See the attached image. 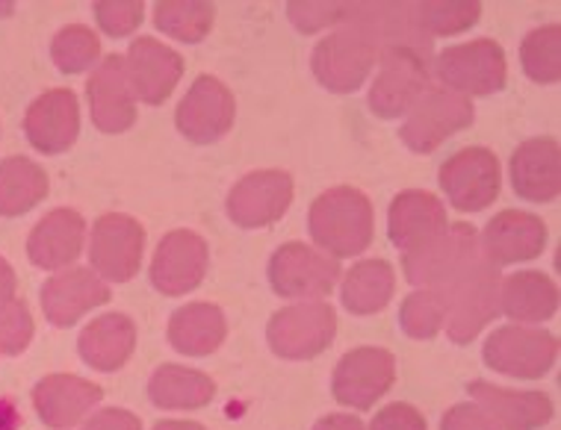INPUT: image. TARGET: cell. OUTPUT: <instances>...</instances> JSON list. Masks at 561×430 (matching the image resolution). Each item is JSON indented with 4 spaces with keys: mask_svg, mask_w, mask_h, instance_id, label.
<instances>
[{
    "mask_svg": "<svg viewBox=\"0 0 561 430\" xmlns=\"http://www.w3.org/2000/svg\"><path fill=\"white\" fill-rule=\"evenodd\" d=\"M373 204L352 186L322 191L308 212L310 240L334 259L364 254L373 242Z\"/></svg>",
    "mask_w": 561,
    "mask_h": 430,
    "instance_id": "1",
    "label": "cell"
},
{
    "mask_svg": "<svg viewBox=\"0 0 561 430\" xmlns=\"http://www.w3.org/2000/svg\"><path fill=\"white\" fill-rule=\"evenodd\" d=\"M378 54H381V48H378L373 33L352 15L346 3V15L337 24V30L317 45L310 68H313V77L320 80V86L337 92V95H346V92L364 86V80L376 68Z\"/></svg>",
    "mask_w": 561,
    "mask_h": 430,
    "instance_id": "2",
    "label": "cell"
},
{
    "mask_svg": "<svg viewBox=\"0 0 561 430\" xmlns=\"http://www.w3.org/2000/svg\"><path fill=\"white\" fill-rule=\"evenodd\" d=\"M500 266L479 257L476 263L440 287L446 298V334L455 345L473 342L484 327L500 316Z\"/></svg>",
    "mask_w": 561,
    "mask_h": 430,
    "instance_id": "3",
    "label": "cell"
},
{
    "mask_svg": "<svg viewBox=\"0 0 561 430\" xmlns=\"http://www.w3.org/2000/svg\"><path fill=\"white\" fill-rule=\"evenodd\" d=\"M479 257H482L479 233L465 221H458V224H446V230H440L435 240L423 242L420 248L405 251L402 266H405V278L414 287L440 289Z\"/></svg>",
    "mask_w": 561,
    "mask_h": 430,
    "instance_id": "4",
    "label": "cell"
},
{
    "mask_svg": "<svg viewBox=\"0 0 561 430\" xmlns=\"http://www.w3.org/2000/svg\"><path fill=\"white\" fill-rule=\"evenodd\" d=\"M432 68L426 50L390 45L381 48V68L369 89V109L378 118H399L428 92Z\"/></svg>",
    "mask_w": 561,
    "mask_h": 430,
    "instance_id": "5",
    "label": "cell"
},
{
    "mask_svg": "<svg viewBox=\"0 0 561 430\" xmlns=\"http://www.w3.org/2000/svg\"><path fill=\"white\" fill-rule=\"evenodd\" d=\"M435 74L444 89L455 95H494L505 89L508 66L494 38H473L467 45L440 50L435 59Z\"/></svg>",
    "mask_w": 561,
    "mask_h": 430,
    "instance_id": "6",
    "label": "cell"
},
{
    "mask_svg": "<svg viewBox=\"0 0 561 430\" xmlns=\"http://www.w3.org/2000/svg\"><path fill=\"white\" fill-rule=\"evenodd\" d=\"M146 254V230L125 212H107L89 236V263L101 280L127 283L136 278Z\"/></svg>",
    "mask_w": 561,
    "mask_h": 430,
    "instance_id": "7",
    "label": "cell"
},
{
    "mask_svg": "<svg viewBox=\"0 0 561 430\" xmlns=\"http://www.w3.org/2000/svg\"><path fill=\"white\" fill-rule=\"evenodd\" d=\"M484 363L494 372L520 377V381H538L550 372L559 357V339L547 330L508 325L496 327L484 342Z\"/></svg>",
    "mask_w": 561,
    "mask_h": 430,
    "instance_id": "8",
    "label": "cell"
},
{
    "mask_svg": "<svg viewBox=\"0 0 561 430\" xmlns=\"http://www.w3.org/2000/svg\"><path fill=\"white\" fill-rule=\"evenodd\" d=\"M337 334V313L322 301L287 306L266 327L270 348L284 360H310L322 355Z\"/></svg>",
    "mask_w": 561,
    "mask_h": 430,
    "instance_id": "9",
    "label": "cell"
},
{
    "mask_svg": "<svg viewBox=\"0 0 561 430\" xmlns=\"http://www.w3.org/2000/svg\"><path fill=\"white\" fill-rule=\"evenodd\" d=\"M473 101L455 95L449 89H428L426 95L411 106L399 136L414 153H432L449 136L461 133L465 127L473 125Z\"/></svg>",
    "mask_w": 561,
    "mask_h": 430,
    "instance_id": "10",
    "label": "cell"
},
{
    "mask_svg": "<svg viewBox=\"0 0 561 430\" xmlns=\"http://www.w3.org/2000/svg\"><path fill=\"white\" fill-rule=\"evenodd\" d=\"M440 189L449 195V204L461 212H482L496 201L500 186H503V172L494 151L488 148H465L453 153L440 165Z\"/></svg>",
    "mask_w": 561,
    "mask_h": 430,
    "instance_id": "11",
    "label": "cell"
},
{
    "mask_svg": "<svg viewBox=\"0 0 561 430\" xmlns=\"http://www.w3.org/2000/svg\"><path fill=\"white\" fill-rule=\"evenodd\" d=\"M337 259L301 242H287L270 259V283L284 298H301V301L325 298L337 287Z\"/></svg>",
    "mask_w": 561,
    "mask_h": 430,
    "instance_id": "12",
    "label": "cell"
},
{
    "mask_svg": "<svg viewBox=\"0 0 561 430\" xmlns=\"http://www.w3.org/2000/svg\"><path fill=\"white\" fill-rule=\"evenodd\" d=\"M393 377H397L393 355L385 348L364 345L340 360L334 377H331V390L343 407L369 410L393 386Z\"/></svg>",
    "mask_w": 561,
    "mask_h": 430,
    "instance_id": "13",
    "label": "cell"
},
{
    "mask_svg": "<svg viewBox=\"0 0 561 430\" xmlns=\"http://www.w3.org/2000/svg\"><path fill=\"white\" fill-rule=\"evenodd\" d=\"M233 115H237V104H233L231 89L216 77L202 74L190 86L184 101L178 104L174 125L190 142L214 144L231 130Z\"/></svg>",
    "mask_w": 561,
    "mask_h": 430,
    "instance_id": "14",
    "label": "cell"
},
{
    "mask_svg": "<svg viewBox=\"0 0 561 430\" xmlns=\"http://www.w3.org/2000/svg\"><path fill=\"white\" fill-rule=\"evenodd\" d=\"M293 204V177L287 172L270 168V172L245 174L228 195V216L240 228L257 230L270 228L290 210Z\"/></svg>",
    "mask_w": 561,
    "mask_h": 430,
    "instance_id": "15",
    "label": "cell"
},
{
    "mask_svg": "<svg viewBox=\"0 0 561 430\" xmlns=\"http://www.w3.org/2000/svg\"><path fill=\"white\" fill-rule=\"evenodd\" d=\"M207 242L193 230H172L157 245L154 263H151V283L163 295H186L193 292L207 275Z\"/></svg>",
    "mask_w": 561,
    "mask_h": 430,
    "instance_id": "16",
    "label": "cell"
},
{
    "mask_svg": "<svg viewBox=\"0 0 561 430\" xmlns=\"http://www.w3.org/2000/svg\"><path fill=\"white\" fill-rule=\"evenodd\" d=\"M127 83L134 89L136 101L148 106H160L165 97L172 95L178 80L184 74V59L172 48H165L163 42L151 36L136 38L125 57Z\"/></svg>",
    "mask_w": 561,
    "mask_h": 430,
    "instance_id": "17",
    "label": "cell"
},
{
    "mask_svg": "<svg viewBox=\"0 0 561 430\" xmlns=\"http://www.w3.org/2000/svg\"><path fill=\"white\" fill-rule=\"evenodd\" d=\"M27 142L39 153H62L78 142L80 136V104L71 89H48L42 92L27 115H24Z\"/></svg>",
    "mask_w": 561,
    "mask_h": 430,
    "instance_id": "18",
    "label": "cell"
},
{
    "mask_svg": "<svg viewBox=\"0 0 561 430\" xmlns=\"http://www.w3.org/2000/svg\"><path fill=\"white\" fill-rule=\"evenodd\" d=\"M113 298L110 287L92 268H66L42 287V310L54 327L78 325L89 310L104 306Z\"/></svg>",
    "mask_w": 561,
    "mask_h": 430,
    "instance_id": "19",
    "label": "cell"
},
{
    "mask_svg": "<svg viewBox=\"0 0 561 430\" xmlns=\"http://www.w3.org/2000/svg\"><path fill=\"white\" fill-rule=\"evenodd\" d=\"M89 109L101 133H125L136 125V97L127 83L125 59L107 57L87 80Z\"/></svg>",
    "mask_w": 561,
    "mask_h": 430,
    "instance_id": "20",
    "label": "cell"
},
{
    "mask_svg": "<svg viewBox=\"0 0 561 430\" xmlns=\"http://www.w3.org/2000/svg\"><path fill=\"white\" fill-rule=\"evenodd\" d=\"M479 245L494 266L529 263V259L541 257L547 248V224L533 212L505 210L488 221Z\"/></svg>",
    "mask_w": 561,
    "mask_h": 430,
    "instance_id": "21",
    "label": "cell"
},
{
    "mask_svg": "<svg viewBox=\"0 0 561 430\" xmlns=\"http://www.w3.org/2000/svg\"><path fill=\"white\" fill-rule=\"evenodd\" d=\"M101 398L104 390L78 374H48L33 386V407L39 419L54 430L78 425L89 410H95Z\"/></svg>",
    "mask_w": 561,
    "mask_h": 430,
    "instance_id": "22",
    "label": "cell"
},
{
    "mask_svg": "<svg viewBox=\"0 0 561 430\" xmlns=\"http://www.w3.org/2000/svg\"><path fill=\"white\" fill-rule=\"evenodd\" d=\"M87 242V221L71 207H57L30 230L27 257L36 268L57 271L80 257Z\"/></svg>",
    "mask_w": 561,
    "mask_h": 430,
    "instance_id": "23",
    "label": "cell"
},
{
    "mask_svg": "<svg viewBox=\"0 0 561 430\" xmlns=\"http://www.w3.org/2000/svg\"><path fill=\"white\" fill-rule=\"evenodd\" d=\"M512 186L526 201H556L561 191V151L552 136L523 142L512 156Z\"/></svg>",
    "mask_w": 561,
    "mask_h": 430,
    "instance_id": "24",
    "label": "cell"
},
{
    "mask_svg": "<svg viewBox=\"0 0 561 430\" xmlns=\"http://www.w3.org/2000/svg\"><path fill=\"white\" fill-rule=\"evenodd\" d=\"M467 393L482 407L500 430H538L552 419V402L543 393H517L500 390L494 383H467Z\"/></svg>",
    "mask_w": 561,
    "mask_h": 430,
    "instance_id": "25",
    "label": "cell"
},
{
    "mask_svg": "<svg viewBox=\"0 0 561 430\" xmlns=\"http://www.w3.org/2000/svg\"><path fill=\"white\" fill-rule=\"evenodd\" d=\"M440 230H446V210L435 195L408 189L390 204L388 233L399 251L420 248L423 242L435 240Z\"/></svg>",
    "mask_w": 561,
    "mask_h": 430,
    "instance_id": "26",
    "label": "cell"
},
{
    "mask_svg": "<svg viewBox=\"0 0 561 430\" xmlns=\"http://www.w3.org/2000/svg\"><path fill=\"white\" fill-rule=\"evenodd\" d=\"M136 348V325L125 313H104L83 327L78 351L83 363L98 372H116L130 360Z\"/></svg>",
    "mask_w": 561,
    "mask_h": 430,
    "instance_id": "27",
    "label": "cell"
},
{
    "mask_svg": "<svg viewBox=\"0 0 561 430\" xmlns=\"http://www.w3.org/2000/svg\"><path fill=\"white\" fill-rule=\"evenodd\" d=\"M559 287L543 271H514L500 283V316L517 325H535L556 316Z\"/></svg>",
    "mask_w": 561,
    "mask_h": 430,
    "instance_id": "28",
    "label": "cell"
},
{
    "mask_svg": "<svg viewBox=\"0 0 561 430\" xmlns=\"http://www.w3.org/2000/svg\"><path fill=\"white\" fill-rule=\"evenodd\" d=\"M225 336H228V325H225L222 310L214 304H204V301L181 306L169 318V342H172L174 351L186 357L214 355L216 348L225 342Z\"/></svg>",
    "mask_w": 561,
    "mask_h": 430,
    "instance_id": "29",
    "label": "cell"
},
{
    "mask_svg": "<svg viewBox=\"0 0 561 430\" xmlns=\"http://www.w3.org/2000/svg\"><path fill=\"white\" fill-rule=\"evenodd\" d=\"M214 377L186 365H160L148 381V398L163 410H198L214 402Z\"/></svg>",
    "mask_w": 561,
    "mask_h": 430,
    "instance_id": "30",
    "label": "cell"
},
{
    "mask_svg": "<svg viewBox=\"0 0 561 430\" xmlns=\"http://www.w3.org/2000/svg\"><path fill=\"white\" fill-rule=\"evenodd\" d=\"M48 174L27 156H7L0 163V219H15L39 207L48 195Z\"/></svg>",
    "mask_w": 561,
    "mask_h": 430,
    "instance_id": "31",
    "label": "cell"
},
{
    "mask_svg": "<svg viewBox=\"0 0 561 430\" xmlns=\"http://www.w3.org/2000/svg\"><path fill=\"white\" fill-rule=\"evenodd\" d=\"M397 289V275L393 266L385 259H364L352 268L343 280L340 298L343 306L355 316H373L378 310H385Z\"/></svg>",
    "mask_w": 561,
    "mask_h": 430,
    "instance_id": "32",
    "label": "cell"
},
{
    "mask_svg": "<svg viewBox=\"0 0 561 430\" xmlns=\"http://www.w3.org/2000/svg\"><path fill=\"white\" fill-rule=\"evenodd\" d=\"M214 3H204V0H193V3L190 0H163L154 10L157 27L163 30L165 36L186 42V45L207 38V33L214 27Z\"/></svg>",
    "mask_w": 561,
    "mask_h": 430,
    "instance_id": "33",
    "label": "cell"
},
{
    "mask_svg": "<svg viewBox=\"0 0 561 430\" xmlns=\"http://www.w3.org/2000/svg\"><path fill=\"white\" fill-rule=\"evenodd\" d=\"M520 66L529 80L535 83H559L561 80V27L547 24V27L533 30L520 42Z\"/></svg>",
    "mask_w": 561,
    "mask_h": 430,
    "instance_id": "34",
    "label": "cell"
},
{
    "mask_svg": "<svg viewBox=\"0 0 561 430\" xmlns=\"http://www.w3.org/2000/svg\"><path fill=\"white\" fill-rule=\"evenodd\" d=\"M482 15V3L476 0H432L416 3V24L426 36H455L465 33Z\"/></svg>",
    "mask_w": 561,
    "mask_h": 430,
    "instance_id": "35",
    "label": "cell"
},
{
    "mask_svg": "<svg viewBox=\"0 0 561 430\" xmlns=\"http://www.w3.org/2000/svg\"><path fill=\"white\" fill-rule=\"evenodd\" d=\"M98 57H101V42L95 30L83 24H68L50 42V59L62 74H83L87 68L95 66Z\"/></svg>",
    "mask_w": 561,
    "mask_h": 430,
    "instance_id": "36",
    "label": "cell"
},
{
    "mask_svg": "<svg viewBox=\"0 0 561 430\" xmlns=\"http://www.w3.org/2000/svg\"><path fill=\"white\" fill-rule=\"evenodd\" d=\"M399 325L411 339H432L446 325V298L440 289H416L405 298Z\"/></svg>",
    "mask_w": 561,
    "mask_h": 430,
    "instance_id": "37",
    "label": "cell"
},
{
    "mask_svg": "<svg viewBox=\"0 0 561 430\" xmlns=\"http://www.w3.org/2000/svg\"><path fill=\"white\" fill-rule=\"evenodd\" d=\"M92 12H95L98 27L107 36L125 38L142 24L146 7H142V0H98Z\"/></svg>",
    "mask_w": 561,
    "mask_h": 430,
    "instance_id": "38",
    "label": "cell"
},
{
    "mask_svg": "<svg viewBox=\"0 0 561 430\" xmlns=\"http://www.w3.org/2000/svg\"><path fill=\"white\" fill-rule=\"evenodd\" d=\"M33 334H36V325H33V316H30V306L15 298V301L0 313V355H24V348L30 345Z\"/></svg>",
    "mask_w": 561,
    "mask_h": 430,
    "instance_id": "39",
    "label": "cell"
},
{
    "mask_svg": "<svg viewBox=\"0 0 561 430\" xmlns=\"http://www.w3.org/2000/svg\"><path fill=\"white\" fill-rule=\"evenodd\" d=\"M287 15L301 33L334 27L346 15V3H287Z\"/></svg>",
    "mask_w": 561,
    "mask_h": 430,
    "instance_id": "40",
    "label": "cell"
},
{
    "mask_svg": "<svg viewBox=\"0 0 561 430\" xmlns=\"http://www.w3.org/2000/svg\"><path fill=\"white\" fill-rule=\"evenodd\" d=\"M440 430H500L479 404H455L440 421Z\"/></svg>",
    "mask_w": 561,
    "mask_h": 430,
    "instance_id": "41",
    "label": "cell"
},
{
    "mask_svg": "<svg viewBox=\"0 0 561 430\" xmlns=\"http://www.w3.org/2000/svg\"><path fill=\"white\" fill-rule=\"evenodd\" d=\"M369 430H426V419L411 404H390L385 410H378Z\"/></svg>",
    "mask_w": 561,
    "mask_h": 430,
    "instance_id": "42",
    "label": "cell"
},
{
    "mask_svg": "<svg viewBox=\"0 0 561 430\" xmlns=\"http://www.w3.org/2000/svg\"><path fill=\"white\" fill-rule=\"evenodd\" d=\"M83 430H142V421L136 419L130 410L107 407V410H98L95 416L83 425Z\"/></svg>",
    "mask_w": 561,
    "mask_h": 430,
    "instance_id": "43",
    "label": "cell"
},
{
    "mask_svg": "<svg viewBox=\"0 0 561 430\" xmlns=\"http://www.w3.org/2000/svg\"><path fill=\"white\" fill-rule=\"evenodd\" d=\"M15 301V271L7 259L0 257V313Z\"/></svg>",
    "mask_w": 561,
    "mask_h": 430,
    "instance_id": "44",
    "label": "cell"
},
{
    "mask_svg": "<svg viewBox=\"0 0 561 430\" xmlns=\"http://www.w3.org/2000/svg\"><path fill=\"white\" fill-rule=\"evenodd\" d=\"M313 430H367L360 425V419L348 416V412H331L325 419H320L313 425Z\"/></svg>",
    "mask_w": 561,
    "mask_h": 430,
    "instance_id": "45",
    "label": "cell"
},
{
    "mask_svg": "<svg viewBox=\"0 0 561 430\" xmlns=\"http://www.w3.org/2000/svg\"><path fill=\"white\" fill-rule=\"evenodd\" d=\"M19 428H21L19 404L12 402L10 395H0V430H19Z\"/></svg>",
    "mask_w": 561,
    "mask_h": 430,
    "instance_id": "46",
    "label": "cell"
},
{
    "mask_svg": "<svg viewBox=\"0 0 561 430\" xmlns=\"http://www.w3.org/2000/svg\"><path fill=\"white\" fill-rule=\"evenodd\" d=\"M154 430H207V428H204V425H198V421L169 419V421H157Z\"/></svg>",
    "mask_w": 561,
    "mask_h": 430,
    "instance_id": "47",
    "label": "cell"
}]
</instances>
